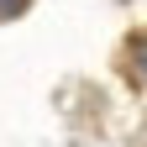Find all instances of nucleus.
Returning a JSON list of instances; mask_svg holds the SVG:
<instances>
[{
	"instance_id": "obj_1",
	"label": "nucleus",
	"mask_w": 147,
	"mask_h": 147,
	"mask_svg": "<svg viewBox=\"0 0 147 147\" xmlns=\"http://www.w3.org/2000/svg\"><path fill=\"white\" fill-rule=\"evenodd\" d=\"M126 74H131L137 84H147V32H137L131 47H126Z\"/></svg>"
},
{
	"instance_id": "obj_2",
	"label": "nucleus",
	"mask_w": 147,
	"mask_h": 147,
	"mask_svg": "<svg viewBox=\"0 0 147 147\" xmlns=\"http://www.w3.org/2000/svg\"><path fill=\"white\" fill-rule=\"evenodd\" d=\"M26 11V0H0V16H21Z\"/></svg>"
}]
</instances>
